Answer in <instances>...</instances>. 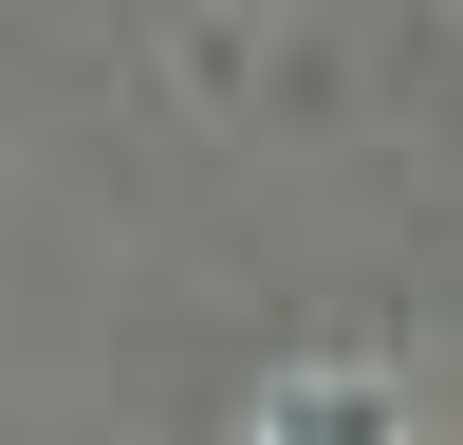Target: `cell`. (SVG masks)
<instances>
[{
  "label": "cell",
  "instance_id": "obj_1",
  "mask_svg": "<svg viewBox=\"0 0 463 445\" xmlns=\"http://www.w3.org/2000/svg\"><path fill=\"white\" fill-rule=\"evenodd\" d=\"M260 445H408V408L371 371H297V390H260Z\"/></svg>",
  "mask_w": 463,
  "mask_h": 445
}]
</instances>
